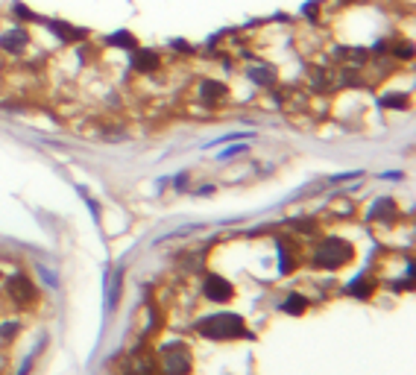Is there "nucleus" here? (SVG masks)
<instances>
[{
	"instance_id": "nucleus-1",
	"label": "nucleus",
	"mask_w": 416,
	"mask_h": 375,
	"mask_svg": "<svg viewBox=\"0 0 416 375\" xmlns=\"http://www.w3.org/2000/svg\"><path fill=\"white\" fill-rule=\"evenodd\" d=\"M200 328L206 335H211V337H226V335H237L244 325H240V320L232 317V314H217V317L206 320Z\"/></svg>"
},
{
	"instance_id": "nucleus-2",
	"label": "nucleus",
	"mask_w": 416,
	"mask_h": 375,
	"mask_svg": "<svg viewBox=\"0 0 416 375\" xmlns=\"http://www.w3.org/2000/svg\"><path fill=\"white\" fill-rule=\"evenodd\" d=\"M349 255V247H343L340 240H328V244L320 250V264H325V267H337V264Z\"/></svg>"
},
{
	"instance_id": "nucleus-3",
	"label": "nucleus",
	"mask_w": 416,
	"mask_h": 375,
	"mask_svg": "<svg viewBox=\"0 0 416 375\" xmlns=\"http://www.w3.org/2000/svg\"><path fill=\"white\" fill-rule=\"evenodd\" d=\"M232 291H229V284L223 281V279H208V284H206V296L208 299H226Z\"/></svg>"
},
{
	"instance_id": "nucleus-4",
	"label": "nucleus",
	"mask_w": 416,
	"mask_h": 375,
	"mask_svg": "<svg viewBox=\"0 0 416 375\" xmlns=\"http://www.w3.org/2000/svg\"><path fill=\"white\" fill-rule=\"evenodd\" d=\"M138 68H150V65H156V56L152 53H141V59H135Z\"/></svg>"
},
{
	"instance_id": "nucleus-5",
	"label": "nucleus",
	"mask_w": 416,
	"mask_h": 375,
	"mask_svg": "<svg viewBox=\"0 0 416 375\" xmlns=\"http://www.w3.org/2000/svg\"><path fill=\"white\" fill-rule=\"evenodd\" d=\"M302 305H305L302 299H291V302H288V311H299V308H302Z\"/></svg>"
}]
</instances>
